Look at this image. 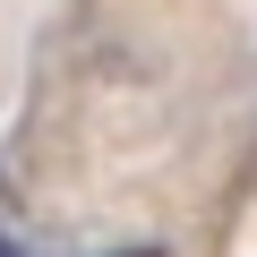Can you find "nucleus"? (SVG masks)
<instances>
[{
  "mask_svg": "<svg viewBox=\"0 0 257 257\" xmlns=\"http://www.w3.org/2000/svg\"><path fill=\"white\" fill-rule=\"evenodd\" d=\"M120 257H163V248H120Z\"/></svg>",
  "mask_w": 257,
  "mask_h": 257,
  "instance_id": "obj_1",
  "label": "nucleus"
}]
</instances>
